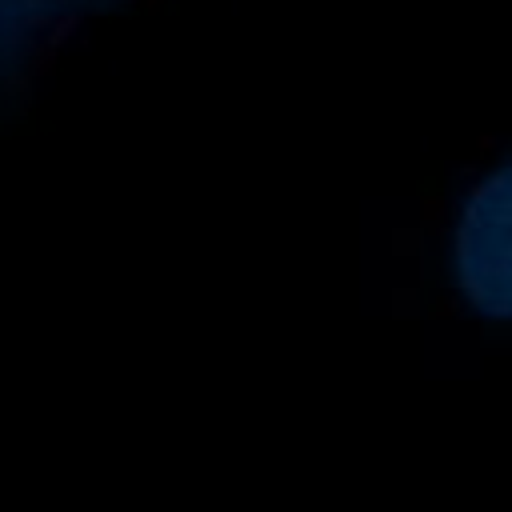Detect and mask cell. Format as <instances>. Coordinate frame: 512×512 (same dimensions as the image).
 Returning a JSON list of instances; mask_svg holds the SVG:
<instances>
[{
  "instance_id": "1",
  "label": "cell",
  "mask_w": 512,
  "mask_h": 512,
  "mask_svg": "<svg viewBox=\"0 0 512 512\" xmlns=\"http://www.w3.org/2000/svg\"><path fill=\"white\" fill-rule=\"evenodd\" d=\"M452 264L460 296L488 320L512 312V172L500 164L472 184L456 232Z\"/></svg>"
}]
</instances>
